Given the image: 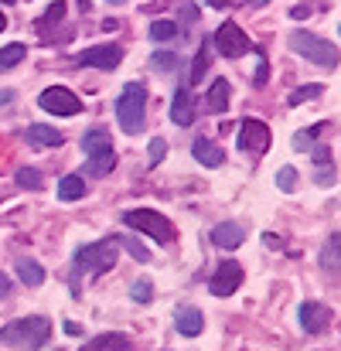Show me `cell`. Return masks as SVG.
I'll return each mask as SVG.
<instances>
[{
	"label": "cell",
	"instance_id": "6da1fadb",
	"mask_svg": "<svg viewBox=\"0 0 341 351\" xmlns=\"http://www.w3.org/2000/svg\"><path fill=\"white\" fill-rule=\"evenodd\" d=\"M48 338H51L48 317H21V321H10L7 328H0V341L17 351H41Z\"/></svg>",
	"mask_w": 341,
	"mask_h": 351
},
{
	"label": "cell",
	"instance_id": "7a4b0ae2",
	"mask_svg": "<svg viewBox=\"0 0 341 351\" xmlns=\"http://www.w3.org/2000/svg\"><path fill=\"white\" fill-rule=\"evenodd\" d=\"M147 119V89L140 82H126L119 99H116V123L123 133H140Z\"/></svg>",
	"mask_w": 341,
	"mask_h": 351
},
{
	"label": "cell",
	"instance_id": "3957f363",
	"mask_svg": "<svg viewBox=\"0 0 341 351\" xmlns=\"http://www.w3.org/2000/svg\"><path fill=\"white\" fill-rule=\"evenodd\" d=\"M290 48H294L301 58H307V62H314V65H321V69H338V45L328 41V38H321V34L294 31V34H290Z\"/></svg>",
	"mask_w": 341,
	"mask_h": 351
},
{
	"label": "cell",
	"instance_id": "277c9868",
	"mask_svg": "<svg viewBox=\"0 0 341 351\" xmlns=\"http://www.w3.org/2000/svg\"><path fill=\"white\" fill-rule=\"evenodd\" d=\"M123 226H130V229H137V232L150 235L154 242H174V226H171V219H164L161 212H154V208H133V212H123Z\"/></svg>",
	"mask_w": 341,
	"mask_h": 351
},
{
	"label": "cell",
	"instance_id": "5b68a950",
	"mask_svg": "<svg viewBox=\"0 0 341 351\" xmlns=\"http://www.w3.org/2000/svg\"><path fill=\"white\" fill-rule=\"evenodd\" d=\"M116 256H119V242L116 239H99V242H89L75 252V263L82 269H89L93 276H103L106 269L116 266Z\"/></svg>",
	"mask_w": 341,
	"mask_h": 351
},
{
	"label": "cell",
	"instance_id": "8992f818",
	"mask_svg": "<svg viewBox=\"0 0 341 351\" xmlns=\"http://www.w3.org/2000/svg\"><path fill=\"white\" fill-rule=\"evenodd\" d=\"M38 106L45 113H51V117H75V113H82V99L72 89H65V86H48L38 96Z\"/></svg>",
	"mask_w": 341,
	"mask_h": 351
},
{
	"label": "cell",
	"instance_id": "52a82bcc",
	"mask_svg": "<svg viewBox=\"0 0 341 351\" xmlns=\"http://www.w3.org/2000/svg\"><path fill=\"white\" fill-rule=\"evenodd\" d=\"M212 45H215L219 55H226V58H239V55H246V51L252 48V41L246 38V31H242L235 21H226V24L215 31Z\"/></svg>",
	"mask_w": 341,
	"mask_h": 351
},
{
	"label": "cell",
	"instance_id": "ba28073f",
	"mask_svg": "<svg viewBox=\"0 0 341 351\" xmlns=\"http://www.w3.org/2000/svg\"><path fill=\"white\" fill-rule=\"evenodd\" d=\"M270 126L263 119H242L239 126V150H249V154H266L270 150Z\"/></svg>",
	"mask_w": 341,
	"mask_h": 351
},
{
	"label": "cell",
	"instance_id": "9c48e42d",
	"mask_svg": "<svg viewBox=\"0 0 341 351\" xmlns=\"http://www.w3.org/2000/svg\"><path fill=\"white\" fill-rule=\"evenodd\" d=\"M239 287H242V266H239L235 259H222L219 269L212 273V287H209V290H212L215 297H232Z\"/></svg>",
	"mask_w": 341,
	"mask_h": 351
},
{
	"label": "cell",
	"instance_id": "30bf717a",
	"mask_svg": "<svg viewBox=\"0 0 341 351\" xmlns=\"http://www.w3.org/2000/svg\"><path fill=\"white\" fill-rule=\"evenodd\" d=\"M119 62H123V48H116V45H96V48H86L79 55V65H86V69H106V72H113Z\"/></svg>",
	"mask_w": 341,
	"mask_h": 351
},
{
	"label": "cell",
	"instance_id": "8fae6325",
	"mask_svg": "<svg viewBox=\"0 0 341 351\" xmlns=\"http://www.w3.org/2000/svg\"><path fill=\"white\" fill-rule=\"evenodd\" d=\"M297 317H301V328H304L307 335H321V331L331 324V311H328L325 304H314V300L301 304Z\"/></svg>",
	"mask_w": 341,
	"mask_h": 351
},
{
	"label": "cell",
	"instance_id": "7c38bea8",
	"mask_svg": "<svg viewBox=\"0 0 341 351\" xmlns=\"http://www.w3.org/2000/svg\"><path fill=\"white\" fill-rule=\"evenodd\" d=\"M171 123L174 126H191L195 123V103H191L188 86L174 89V96H171Z\"/></svg>",
	"mask_w": 341,
	"mask_h": 351
},
{
	"label": "cell",
	"instance_id": "4fadbf2b",
	"mask_svg": "<svg viewBox=\"0 0 341 351\" xmlns=\"http://www.w3.org/2000/svg\"><path fill=\"white\" fill-rule=\"evenodd\" d=\"M212 242H215L219 249H239V245L246 242V229H242L239 222H222V226L212 229Z\"/></svg>",
	"mask_w": 341,
	"mask_h": 351
},
{
	"label": "cell",
	"instance_id": "5bb4252c",
	"mask_svg": "<svg viewBox=\"0 0 341 351\" xmlns=\"http://www.w3.org/2000/svg\"><path fill=\"white\" fill-rule=\"evenodd\" d=\"M191 154H195V160H198V164H205V167H222V160H226L222 147H219V143H212L209 136H198V140H195V147H191Z\"/></svg>",
	"mask_w": 341,
	"mask_h": 351
},
{
	"label": "cell",
	"instance_id": "9a60e30c",
	"mask_svg": "<svg viewBox=\"0 0 341 351\" xmlns=\"http://www.w3.org/2000/svg\"><path fill=\"white\" fill-rule=\"evenodd\" d=\"M174 324H178V331H181L185 338H198V335L205 331V317H202V311H195V307H181L178 317H174Z\"/></svg>",
	"mask_w": 341,
	"mask_h": 351
},
{
	"label": "cell",
	"instance_id": "2e32d148",
	"mask_svg": "<svg viewBox=\"0 0 341 351\" xmlns=\"http://www.w3.org/2000/svg\"><path fill=\"white\" fill-rule=\"evenodd\" d=\"M27 143L31 147H62V133L48 123H31L27 126Z\"/></svg>",
	"mask_w": 341,
	"mask_h": 351
},
{
	"label": "cell",
	"instance_id": "e0dca14e",
	"mask_svg": "<svg viewBox=\"0 0 341 351\" xmlns=\"http://www.w3.org/2000/svg\"><path fill=\"white\" fill-rule=\"evenodd\" d=\"M116 167V154L113 150H99V154H89L86 160V174L89 178H110V171Z\"/></svg>",
	"mask_w": 341,
	"mask_h": 351
},
{
	"label": "cell",
	"instance_id": "ac0fdd59",
	"mask_svg": "<svg viewBox=\"0 0 341 351\" xmlns=\"http://www.w3.org/2000/svg\"><path fill=\"white\" fill-rule=\"evenodd\" d=\"M82 351H133V341L126 335H99L89 345H82Z\"/></svg>",
	"mask_w": 341,
	"mask_h": 351
},
{
	"label": "cell",
	"instance_id": "d6986e66",
	"mask_svg": "<svg viewBox=\"0 0 341 351\" xmlns=\"http://www.w3.org/2000/svg\"><path fill=\"white\" fill-rule=\"evenodd\" d=\"M209 62H212V41H202V48H198V55H195V62L188 69V82L191 86H198L209 75Z\"/></svg>",
	"mask_w": 341,
	"mask_h": 351
},
{
	"label": "cell",
	"instance_id": "ffe728a7",
	"mask_svg": "<svg viewBox=\"0 0 341 351\" xmlns=\"http://www.w3.org/2000/svg\"><path fill=\"white\" fill-rule=\"evenodd\" d=\"M228 96H232L228 82L226 79H215V82H212V89H209V99H205L209 113H226L228 110Z\"/></svg>",
	"mask_w": 341,
	"mask_h": 351
},
{
	"label": "cell",
	"instance_id": "44dd1931",
	"mask_svg": "<svg viewBox=\"0 0 341 351\" xmlns=\"http://www.w3.org/2000/svg\"><path fill=\"white\" fill-rule=\"evenodd\" d=\"M82 195H86L82 174H69V178L58 181V198H62V202H75V198H82Z\"/></svg>",
	"mask_w": 341,
	"mask_h": 351
},
{
	"label": "cell",
	"instance_id": "7402d4cb",
	"mask_svg": "<svg viewBox=\"0 0 341 351\" xmlns=\"http://www.w3.org/2000/svg\"><path fill=\"white\" fill-rule=\"evenodd\" d=\"M82 150H86V157L89 154H99V150H113V140H110L106 130H89L82 136Z\"/></svg>",
	"mask_w": 341,
	"mask_h": 351
},
{
	"label": "cell",
	"instance_id": "603a6c76",
	"mask_svg": "<svg viewBox=\"0 0 341 351\" xmlns=\"http://www.w3.org/2000/svg\"><path fill=\"white\" fill-rule=\"evenodd\" d=\"M17 276H21V283H27V287H41V283H45V269H41L34 259H17Z\"/></svg>",
	"mask_w": 341,
	"mask_h": 351
},
{
	"label": "cell",
	"instance_id": "cb8c5ba5",
	"mask_svg": "<svg viewBox=\"0 0 341 351\" xmlns=\"http://www.w3.org/2000/svg\"><path fill=\"white\" fill-rule=\"evenodd\" d=\"M116 242H119V245H123V249H126V252H130L137 263H150V249H147V245H143L137 235H119Z\"/></svg>",
	"mask_w": 341,
	"mask_h": 351
},
{
	"label": "cell",
	"instance_id": "d4e9b609",
	"mask_svg": "<svg viewBox=\"0 0 341 351\" xmlns=\"http://www.w3.org/2000/svg\"><path fill=\"white\" fill-rule=\"evenodd\" d=\"M24 55H27V48H24L21 41H14V45L0 48V69H14V65H21V62H24Z\"/></svg>",
	"mask_w": 341,
	"mask_h": 351
},
{
	"label": "cell",
	"instance_id": "484cf974",
	"mask_svg": "<svg viewBox=\"0 0 341 351\" xmlns=\"http://www.w3.org/2000/svg\"><path fill=\"white\" fill-rule=\"evenodd\" d=\"M174 34H178V24H174V21H154V24H150V41H157V45L171 41Z\"/></svg>",
	"mask_w": 341,
	"mask_h": 351
},
{
	"label": "cell",
	"instance_id": "4316f807",
	"mask_svg": "<svg viewBox=\"0 0 341 351\" xmlns=\"http://www.w3.org/2000/svg\"><path fill=\"white\" fill-rule=\"evenodd\" d=\"M150 69L154 72H174L178 69V55L174 51H154L150 55Z\"/></svg>",
	"mask_w": 341,
	"mask_h": 351
},
{
	"label": "cell",
	"instance_id": "83f0119b",
	"mask_svg": "<svg viewBox=\"0 0 341 351\" xmlns=\"http://www.w3.org/2000/svg\"><path fill=\"white\" fill-rule=\"evenodd\" d=\"M318 96H325V86H301V89H294V93H290V106L311 103V99H318Z\"/></svg>",
	"mask_w": 341,
	"mask_h": 351
},
{
	"label": "cell",
	"instance_id": "f1b7e54d",
	"mask_svg": "<svg viewBox=\"0 0 341 351\" xmlns=\"http://www.w3.org/2000/svg\"><path fill=\"white\" fill-rule=\"evenodd\" d=\"M338 249H341V235L331 232V239H328V249H325V266H328L331 273H338Z\"/></svg>",
	"mask_w": 341,
	"mask_h": 351
},
{
	"label": "cell",
	"instance_id": "f546056e",
	"mask_svg": "<svg viewBox=\"0 0 341 351\" xmlns=\"http://www.w3.org/2000/svg\"><path fill=\"white\" fill-rule=\"evenodd\" d=\"M62 17H65V3H62V0H55V3L48 7V14H45L41 21H38V31L45 34V27H48V24H58Z\"/></svg>",
	"mask_w": 341,
	"mask_h": 351
},
{
	"label": "cell",
	"instance_id": "4dcf8cb0",
	"mask_svg": "<svg viewBox=\"0 0 341 351\" xmlns=\"http://www.w3.org/2000/svg\"><path fill=\"white\" fill-rule=\"evenodd\" d=\"M147 150H150V154H147V164H150V167H157V164L164 160V154H167V140H164V136H154Z\"/></svg>",
	"mask_w": 341,
	"mask_h": 351
},
{
	"label": "cell",
	"instance_id": "1f68e13d",
	"mask_svg": "<svg viewBox=\"0 0 341 351\" xmlns=\"http://www.w3.org/2000/svg\"><path fill=\"white\" fill-rule=\"evenodd\" d=\"M17 184L21 188H31V191H41V174L34 167H21L17 171Z\"/></svg>",
	"mask_w": 341,
	"mask_h": 351
},
{
	"label": "cell",
	"instance_id": "d6a6232c",
	"mask_svg": "<svg viewBox=\"0 0 341 351\" xmlns=\"http://www.w3.org/2000/svg\"><path fill=\"white\" fill-rule=\"evenodd\" d=\"M277 188L290 195V191L297 188V171H294V167H280V174H277Z\"/></svg>",
	"mask_w": 341,
	"mask_h": 351
},
{
	"label": "cell",
	"instance_id": "836d02e7",
	"mask_svg": "<svg viewBox=\"0 0 341 351\" xmlns=\"http://www.w3.org/2000/svg\"><path fill=\"white\" fill-rule=\"evenodd\" d=\"M130 293H133V300H140V304H150V297H154V290H150V280H137Z\"/></svg>",
	"mask_w": 341,
	"mask_h": 351
},
{
	"label": "cell",
	"instance_id": "e575fe53",
	"mask_svg": "<svg viewBox=\"0 0 341 351\" xmlns=\"http://www.w3.org/2000/svg\"><path fill=\"white\" fill-rule=\"evenodd\" d=\"M270 65H266V55L259 51V62H256V75H252V82L256 86H266V79H270V72H266Z\"/></svg>",
	"mask_w": 341,
	"mask_h": 351
},
{
	"label": "cell",
	"instance_id": "d590c367",
	"mask_svg": "<svg viewBox=\"0 0 341 351\" xmlns=\"http://www.w3.org/2000/svg\"><path fill=\"white\" fill-rule=\"evenodd\" d=\"M181 21H185V24H195V21H198V7H195V3H185V7H181Z\"/></svg>",
	"mask_w": 341,
	"mask_h": 351
},
{
	"label": "cell",
	"instance_id": "8d00e7d4",
	"mask_svg": "<svg viewBox=\"0 0 341 351\" xmlns=\"http://www.w3.org/2000/svg\"><path fill=\"white\" fill-rule=\"evenodd\" d=\"M311 157H314V164H331V154H328V147H311Z\"/></svg>",
	"mask_w": 341,
	"mask_h": 351
},
{
	"label": "cell",
	"instance_id": "74e56055",
	"mask_svg": "<svg viewBox=\"0 0 341 351\" xmlns=\"http://www.w3.org/2000/svg\"><path fill=\"white\" fill-rule=\"evenodd\" d=\"M290 17H297V21H304V17H307V3H297V7L290 10Z\"/></svg>",
	"mask_w": 341,
	"mask_h": 351
},
{
	"label": "cell",
	"instance_id": "f35d334b",
	"mask_svg": "<svg viewBox=\"0 0 341 351\" xmlns=\"http://www.w3.org/2000/svg\"><path fill=\"white\" fill-rule=\"evenodd\" d=\"M3 297H10V280L0 273V300H3Z\"/></svg>",
	"mask_w": 341,
	"mask_h": 351
},
{
	"label": "cell",
	"instance_id": "ab89813d",
	"mask_svg": "<svg viewBox=\"0 0 341 351\" xmlns=\"http://www.w3.org/2000/svg\"><path fill=\"white\" fill-rule=\"evenodd\" d=\"M212 7H226V3H232V0H209Z\"/></svg>",
	"mask_w": 341,
	"mask_h": 351
},
{
	"label": "cell",
	"instance_id": "60d3db41",
	"mask_svg": "<svg viewBox=\"0 0 341 351\" xmlns=\"http://www.w3.org/2000/svg\"><path fill=\"white\" fill-rule=\"evenodd\" d=\"M249 3H252V7H266L270 0H249Z\"/></svg>",
	"mask_w": 341,
	"mask_h": 351
},
{
	"label": "cell",
	"instance_id": "b9f144b4",
	"mask_svg": "<svg viewBox=\"0 0 341 351\" xmlns=\"http://www.w3.org/2000/svg\"><path fill=\"white\" fill-rule=\"evenodd\" d=\"M3 27H7V17H3V14H0V31H3Z\"/></svg>",
	"mask_w": 341,
	"mask_h": 351
},
{
	"label": "cell",
	"instance_id": "7bdbcfd3",
	"mask_svg": "<svg viewBox=\"0 0 341 351\" xmlns=\"http://www.w3.org/2000/svg\"><path fill=\"white\" fill-rule=\"evenodd\" d=\"M0 3H14V0H0Z\"/></svg>",
	"mask_w": 341,
	"mask_h": 351
},
{
	"label": "cell",
	"instance_id": "ee69618b",
	"mask_svg": "<svg viewBox=\"0 0 341 351\" xmlns=\"http://www.w3.org/2000/svg\"><path fill=\"white\" fill-rule=\"evenodd\" d=\"M110 3H123V0H110Z\"/></svg>",
	"mask_w": 341,
	"mask_h": 351
}]
</instances>
